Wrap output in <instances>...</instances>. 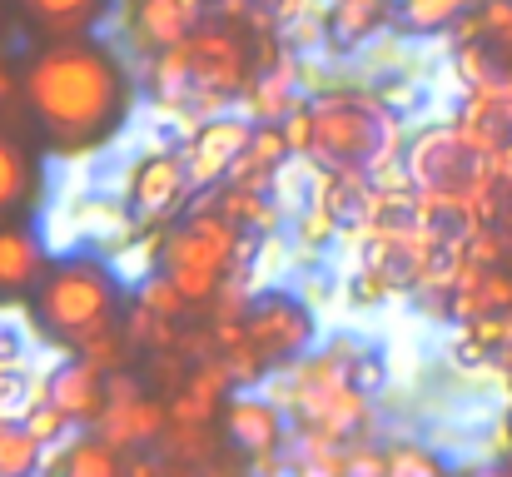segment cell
<instances>
[{
    "label": "cell",
    "instance_id": "18",
    "mask_svg": "<svg viewBox=\"0 0 512 477\" xmlns=\"http://www.w3.org/2000/svg\"><path fill=\"white\" fill-rule=\"evenodd\" d=\"M284 453H289V477H348L343 443H334V438H319V433L294 428V438H289Z\"/></svg>",
    "mask_w": 512,
    "mask_h": 477
},
{
    "label": "cell",
    "instance_id": "35",
    "mask_svg": "<svg viewBox=\"0 0 512 477\" xmlns=\"http://www.w3.org/2000/svg\"><path fill=\"white\" fill-rule=\"evenodd\" d=\"M165 453L155 458V453H130V463H125V477H165Z\"/></svg>",
    "mask_w": 512,
    "mask_h": 477
},
{
    "label": "cell",
    "instance_id": "13",
    "mask_svg": "<svg viewBox=\"0 0 512 477\" xmlns=\"http://www.w3.org/2000/svg\"><path fill=\"white\" fill-rule=\"evenodd\" d=\"M45 398L80 428H95L105 403H110V378L100 368H90L85 358H60L55 368H45Z\"/></svg>",
    "mask_w": 512,
    "mask_h": 477
},
{
    "label": "cell",
    "instance_id": "6",
    "mask_svg": "<svg viewBox=\"0 0 512 477\" xmlns=\"http://www.w3.org/2000/svg\"><path fill=\"white\" fill-rule=\"evenodd\" d=\"M403 164L413 174V189H443V194H468L488 174V155H478L458 125L413 130L408 150H403Z\"/></svg>",
    "mask_w": 512,
    "mask_h": 477
},
{
    "label": "cell",
    "instance_id": "21",
    "mask_svg": "<svg viewBox=\"0 0 512 477\" xmlns=\"http://www.w3.org/2000/svg\"><path fill=\"white\" fill-rule=\"evenodd\" d=\"M60 477H125L120 448H110L100 433H85V438H75V443L65 448Z\"/></svg>",
    "mask_w": 512,
    "mask_h": 477
},
{
    "label": "cell",
    "instance_id": "41",
    "mask_svg": "<svg viewBox=\"0 0 512 477\" xmlns=\"http://www.w3.org/2000/svg\"><path fill=\"white\" fill-rule=\"evenodd\" d=\"M503 50H508V60H512V40H508V45H503Z\"/></svg>",
    "mask_w": 512,
    "mask_h": 477
},
{
    "label": "cell",
    "instance_id": "33",
    "mask_svg": "<svg viewBox=\"0 0 512 477\" xmlns=\"http://www.w3.org/2000/svg\"><path fill=\"white\" fill-rule=\"evenodd\" d=\"M473 15H478L483 40H498V45L512 40V0H483V5H473Z\"/></svg>",
    "mask_w": 512,
    "mask_h": 477
},
{
    "label": "cell",
    "instance_id": "20",
    "mask_svg": "<svg viewBox=\"0 0 512 477\" xmlns=\"http://www.w3.org/2000/svg\"><path fill=\"white\" fill-rule=\"evenodd\" d=\"M30 194H35V159L15 135L0 130V214L20 209Z\"/></svg>",
    "mask_w": 512,
    "mask_h": 477
},
{
    "label": "cell",
    "instance_id": "17",
    "mask_svg": "<svg viewBox=\"0 0 512 477\" xmlns=\"http://www.w3.org/2000/svg\"><path fill=\"white\" fill-rule=\"evenodd\" d=\"M50 468V448L25 428V418H0V477H40Z\"/></svg>",
    "mask_w": 512,
    "mask_h": 477
},
{
    "label": "cell",
    "instance_id": "10",
    "mask_svg": "<svg viewBox=\"0 0 512 477\" xmlns=\"http://www.w3.org/2000/svg\"><path fill=\"white\" fill-rule=\"evenodd\" d=\"M249 140H254V120L239 115V110L214 115V120H199V125L184 135V145H179L194 189H219V184L234 174V164L244 159Z\"/></svg>",
    "mask_w": 512,
    "mask_h": 477
},
{
    "label": "cell",
    "instance_id": "43",
    "mask_svg": "<svg viewBox=\"0 0 512 477\" xmlns=\"http://www.w3.org/2000/svg\"><path fill=\"white\" fill-rule=\"evenodd\" d=\"M0 45H5V35H0Z\"/></svg>",
    "mask_w": 512,
    "mask_h": 477
},
{
    "label": "cell",
    "instance_id": "23",
    "mask_svg": "<svg viewBox=\"0 0 512 477\" xmlns=\"http://www.w3.org/2000/svg\"><path fill=\"white\" fill-rule=\"evenodd\" d=\"M388 448V477H448V463L423 438H393Z\"/></svg>",
    "mask_w": 512,
    "mask_h": 477
},
{
    "label": "cell",
    "instance_id": "3",
    "mask_svg": "<svg viewBox=\"0 0 512 477\" xmlns=\"http://www.w3.org/2000/svg\"><path fill=\"white\" fill-rule=\"evenodd\" d=\"M120 289L125 279L105 254H60L35 284V323L65 348H80L85 338L120 328Z\"/></svg>",
    "mask_w": 512,
    "mask_h": 477
},
{
    "label": "cell",
    "instance_id": "14",
    "mask_svg": "<svg viewBox=\"0 0 512 477\" xmlns=\"http://www.w3.org/2000/svg\"><path fill=\"white\" fill-rule=\"evenodd\" d=\"M398 5H403V0H329V5H324L329 55H358V50H368L378 35L398 30Z\"/></svg>",
    "mask_w": 512,
    "mask_h": 477
},
{
    "label": "cell",
    "instance_id": "24",
    "mask_svg": "<svg viewBox=\"0 0 512 477\" xmlns=\"http://www.w3.org/2000/svg\"><path fill=\"white\" fill-rule=\"evenodd\" d=\"M189 373H194V358H189V353H179V348L150 353V363H145V388L160 393V398H174V393H184Z\"/></svg>",
    "mask_w": 512,
    "mask_h": 477
},
{
    "label": "cell",
    "instance_id": "39",
    "mask_svg": "<svg viewBox=\"0 0 512 477\" xmlns=\"http://www.w3.org/2000/svg\"><path fill=\"white\" fill-rule=\"evenodd\" d=\"M503 378H508V393H512V348H503Z\"/></svg>",
    "mask_w": 512,
    "mask_h": 477
},
{
    "label": "cell",
    "instance_id": "16",
    "mask_svg": "<svg viewBox=\"0 0 512 477\" xmlns=\"http://www.w3.org/2000/svg\"><path fill=\"white\" fill-rule=\"evenodd\" d=\"M15 5L45 35H90L105 30V20L120 10V0H15Z\"/></svg>",
    "mask_w": 512,
    "mask_h": 477
},
{
    "label": "cell",
    "instance_id": "4",
    "mask_svg": "<svg viewBox=\"0 0 512 477\" xmlns=\"http://www.w3.org/2000/svg\"><path fill=\"white\" fill-rule=\"evenodd\" d=\"M204 199L189 204L184 224L170 229L165 239V254H160V269L170 274V284L184 294L189 309H209L214 294L224 289V279L234 274V254H239V224H229L219 209H214V194L199 189Z\"/></svg>",
    "mask_w": 512,
    "mask_h": 477
},
{
    "label": "cell",
    "instance_id": "32",
    "mask_svg": "<svg viewBox=\"0 0 512 477\" xmlns=\"http://www.w3.org/2000/svg\"><path fill=\"white\" fill-rule=\"evenodd\" d=\"M343 463H348V477H388V448L373 438H353L343 443Z\"/></svg>",
    "mask_w": 512,
    "mask_h": 477
},
{
    "label": "cell",
    "instance_id": "7",
    "mask_svg": "<svg viewBox=\"0 0 512 477\" xmlns=\"http://www.w3.org/2000/svg\"><path fill=\"white\" fill-rule=\"evenodd\" d=\"M189 70H194V95H224V100H239L244 85L254 80V60H249V45L239 35V20H224V15H209L189 40Z\"/></svg>",
    "mask_w": 512,
    "mask_h": 477
},
{
    "label": "cell",
    "instance_id": "2",
    "mask_svg": "<svg viewBox=\"0 0 512 477\" xmlns=\"http://www.w3.org/2000/svg\"><path fill=\"white\" fill-rule=\"evenodd\" d=\"M314 110V145L309 159L329 174H373L408 150L403 120L368 90V85H334L309 100Z\"/></svg>",
    "mask_w": 512,
    "mask_h": 477
},
{
    "label": "cell",
    "instance_id": "29",
    "mask_svg": "<svg viewBox=\"0 0 512 477\" xmlns=\"http://www.w3.org/2000/svg\"><path fill=\"white\" fill-rule=\"evenodd\" d=\"M348 383H353L358 393L378 398V393L388 388V353H383L378 343H368V338H363V348H358V353H353V363H348Z\"/></svg>",
    "mask_w": 512,
    "mask_h": 477
},
{
    "label": "cell",
    "instance_id": "34",
    "mask_svg": "<svg viewBox=\"0 0 512 477\" xmlns=\"http://www.w3.org/2000/svg\"><path fill=\"white\" fill-rule=\"evenodd\" d=\"M284 140H289V155L294 159H309V145H314V110H309V100L284 120Z\"/></svg>",
    "mask_w": 512,
    "mask_h": 477
},
{
    "label": "cell",
    "instance_id": "22",
    "mask_svg": "<svg viewBox=\"0 0 512 477\" xmlns=\"http://www.w3.org/2000/svg\"><path fill=\"white\" fill-rule=\"evenodd\" d=\"M120 328H125V338H130V348H140V353H165V348H179V318H160L150 314V309H140V304H130V314L120 318Z\"/></svg>",
    "mask_w": 512,
    "mask_h": 477
},
{
    "label": "cell",
    "instance_id": "9",
    "mask_svg": "<svg viewBox=\"0 0 512 477\" xmlns=\"http://www.w3.org/2000/svg\"><path fill=\"white\" fill-rule=\"evenodd\" d=\"M194 194H199V189H194V179H189V164L179 155V145H155V150H145L140 164L130 169V189H125L130 214H135L145 229L189 214V199H194Z\"/></svg>",
    "mask_w": 512,
    "mask_h": 477
},
{
    "label": "cell",
    "instance_id": "1",
    "mask_svg": "<svg viewBox=\"0 0 512 477\" xmlns=\"http://www.w3.org/2000/svg\"><path fill=\"white\" fill-rule=\"evenodd\" d=\"M20 85V100L40 120L50 150L65 159L90 155L105 140H115L135 105V65L100 30L55 35L40 50H30Z\"/></svg>",
    "mask_w": 512,
    "mask_h": 477
},
{
    "label": "cell",
    "instance_id": "37",
    "mask_svg": "<svg viewBox=\"0 0 512 477\" xmlns=\"http://www.w3.org/2000/svg\"><path fill=\"white\" fill-rule=\"evenodd\" d=\"M199 477H239V468H229V463H209V468H199Z\"/></svg>",
    "mask_w": 512,
    "mask_h": 477
},
{
    "label": "cell",
    "instance_id": "30",
    "mask_svg": "<svg viewBox=\"0 0 512 477\" xmlns=\"http://www.w3.org/2000/svg\"><path fill=\"white\" fill-rule=\"evenodd\" d=\"M339 229H343V219H334L324 204H309V209H299L294 214V239H299V249H329L334 239H339Z\"/></svg>",
    "mask_w": 512,
    "mask_h": 477
},
{
    "label": "cell",
    "instance_id": "26",
    "mask_svg": "<svg viewBox=\"0 0 512 477\" xmlns=\"http://www.w3.org/2000/svg\"><path fill=\"white\" fill-rule=\"evenodd\" d=\"M75 358H85L90 368H100L105 378L110 373H125V358L135 353L130 348V338H125V328H110V333H95V338H85L80 348H70Z\"/></svg>",
    "mask_w": 512,
    "mask_h": 477
},
{
    "label": "cell",
    "instance_id": "8",
    "mask_svg": "<svg viewBox=\"0 0 512 477\" xmlns=\"http://www.w3.org/2000/svg\"><path fill=\"white\" fill-rule=\"evenodd\" d=\"M95 433L120 453H145L170 433V403L160 393H150L145 378H135L130 368L110 373V403H105Z\"/></svg>",
    "mask_w": 512,
    "mask_h": 477
},
{
    "label": "cell",
    "instance_id": "40",
    "mask_svg": "<svg viewBox=\"0 0 512 477\" xmlns=\"http://www.w3.org/2000/svg\"><path fill=\"white\" fill-rule=\"evenodd\" d=\"M488 477H512V463H508V468H493V473H488Z\"/></svg>",
    "mask_w": 512,
    "mask_h": 477
},
{
    "label": "cell",
    "instance_id": "28",
    "mask_svg": "<svg viewBox=\"0 0 512 477\" xmlns=\"http://www.w3.org/2000/svg\"><path fill=\"white\" fill-rule=\"evenodd\" d=\"M135 304H140V309H150V314H160V318H189L194 314V309L184 304V294L170 284V274H165V269H155L150 279H140V284H135Z\"/></svg>",
    "mask_w": 512,
    "mask_h": 477
},
{
    "label": "cell",
    "instance_id": "27",
    "mask_svg": "<svg viewBox=\"0 0 512 477\" xmlns=\"http://www.w3.org/2000/svg\"><path fill=\"white\" fill-rule=\"evenodd\" d=\"M25 428H30V433H35L45 448H70V443L80 438V423H70V418H65V413H60L50 398H35V403H30Z\"/></svg>",
    "mask_w": 512,
    "mask_h": 477
},
{
    "label": "cell",
    "instance_id": "42",
    "mask_svg": "<svg viewBox=\"0 0 512 477\" xmlns=\"http://www.w3.org/2000/svg\"><path fill=\"white\" fill-rule=\"evenodd\" d=\"M473 5H483V0H473Z\"/></svg>",
    "mask_w": 512,
    "mask_h": 477
},
{
    "label": "cell",
    "instance_id": "38",
    "mask_svg": "<svg viewBox=\"0 0 512 477\" xmlns=\"http://www.w3.org/2000/svg\"><path fill=\"white\" fill-rule=\"evenodd\" d=\"M498 229H503V239L512 244V204H503V214H498Z\"/></svg>",
    "mask_w": 512,
    "mask_h": 477
},
{
    "label": "cell",
    "instance_id": "36",
    "mask_svg": "<svg viewBox=\"0 0 512 477\" xmlns=\"http://www.w3.org/2000/svg\"><path fill=\"white\" fill-rule=\"evenodd\" d=\"M15 95H25V85H20V70H10V65L0 60V110H5V105H15Z\"/></svg>",
    "mask_w": 512,
    "mask_h": 477
},
{
    "label": "cell",
    "instance_id": "31",
    "mask_svg": "<svg viewBox=\"0 0 512 477\" xmlns=\"http://www.w3.org/2000/svg\"><path fill=\"white\" fill-rule=\"evenodd\" d=\"M30 358H35L30 333L15 318L0 314V373H20V368H30Z\"/></svg>",
    "mask_w": 512,
    "mask_h": 477
},
{
    "label": "cell",
    "instance_id": "5",
    "mask_svg": "<svg viewBox=\"0 0 512 477\" xmlns=\"http://www.w3.org/2000/svg\"><path fill=\"white\" fill-rule=\"evenodd\" d=\"M244 333L259 348V358L269 363V373H279V368H294L299 358H309L319 348V314L304 294L259 289L249 314H244Z\"/></svg>",
    "mask_w": 512,
    "mask_h": 477
},
{
    "label": "cell",
    "instance_id": "15",
    "mask_svg": "<svg viewBox=\"0 0 512 477\" xmlns=\"http://www.w3.org/2000/svg\"><path fill=\"white\" fill-rule=\"evenodd\" d=\"M45 279V239L25 224H0V294H25Z\"/></svg>",
    "mask_w": 512,
    "mask_h": 477
},
{
    "label": "cell",
    "instance_id": "19",
    "mask_svg": "<svg viewBox=\"0 0 512 477\" xmlns=\"http://www.w3.org/2000/svg\"><path fill=\"white\" fill-rule=\"evenodd\" d=\"M468 10H473V0H403L398 5V30L408 40H433V35H448Z\"/></svg>",
    "mask_w": 512,
    "mask_h": 477
},
{
    "label": "cell",
    "instance_id": "25",
    "mask_svg": "<svg viewBox=\"0 0 512 477\" xmlns=\"http://www.w3.org/2000/svg\"><path fill=\"white\" fill-rule=\"evenodd\" d=\"M165 458L179 463V468H209L214 463V448H209V428H184V423H170V433L160 438Z\"/></svg>",
    "mask_w": 512,
    "mask_h": 477
},
{
    "label": "cell",
    "instance_id": "12",
    "mask_svg": "<svg viewBox=\"0 0 512 477\" xmlns=\"http://www.w3.org/2000/svg\"><path fill=\"white\" fill-rule=\"evenodd\" d=\"M224 433H229V443L244 458H264V453H284L289 448L294 423L264 388H239L224 403Z\"/></svg>",
    "mask_w": 512,
    "mask_h": 477
},
{
    "label": "cell",
    "instance_id": "11",
    "mask_svg": "<svg viewBox=\"0 0 512 477\" xmlns=\"http://www.w3.org/2000/svg\"><path fill=\"white\" fill-rule=\"evenodd\" d=\"M214 15V0H130L125 5V45L150 60L160 50H174L184 45L204 20Z\"/></svg>",
    "mask_w": 512,
    "mask_h": 477
}]
</instances>
